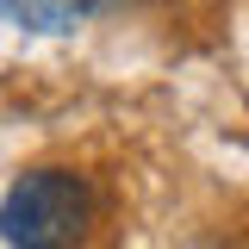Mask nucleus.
I'll return each instance as SVG.
<instances>
[{
    "label": "nucleus",
    "mask_w": 249,
    "mask_h": 249,
    "mask_svg": "<svg viewBox=\"0 0 249 249\" xmlns=\"http://www.w3.org/2000/svg\"><path fill=\"white\" fill-rule=\"evenodd\" d=\"M106 218L100 181L69 168V162H44L25 168L0 199V243L6 249H93V231Z\"/></svg>",
    "instance_id": "obj_1"
},
{
    "label": "nucleus",
    "mask_w": 249,
    "mask_h": 249,
    "mask_svg": "<svg viewBox=\"0 0 249 249\" xmlns=\"http://www.w3.org/2000/svg\"><path fill=\"white\" fill-rule=\"evenodd\" d=\"M0 13L13 19V25H25V31H75L81 19L93 13V0H0Z\"/></svg>",
    "instance_id": "obj_2"
}]
</instances>
